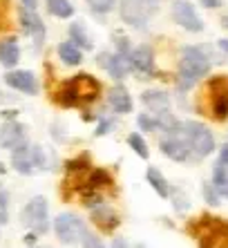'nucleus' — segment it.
Masks as SVG:
<instances>
[{
	"label": "nucleus",
	"mask_w": 228,
	"mask_h": 248,
	"mask_svg": "<svg viewBox=\"0 0 228 248\" xmlns=\"http://www.w3.org/2000/svg\"><path fill=\"white\" fill-rule=\"evenodd\" d=\"M211 72V58L201 47H183L179 58V78L177 87L181 92H188L195 83L204 78Z\"/></svg>",
	"instance_id": "nucleus-1"
},
{
	"label": "nucleus",
	"mask_w": 228,
	"mask_h": 248,
	"mask_svg": "<svg viewBox=\"0 0 228 248\" xmlns=\"http://www.w3.org/2000/svg\"><path fill=\"white\" fill-rule=\"evenodd\" d=\"M101 94V83L90 74H79L61 85L56 92V101L65 108H76L81 103H92Z\"/></svg>",
	"instance_id": "nucleus-2"
},
{
	"label": "nucleus",
	"mask_w": 228,
	"mask_h": 248,
	"mask_svg": "<svg viewBox=\"0 0 228 248\" xmlns=\"http://www.w3.org/2000/svg\"><path fill=\"white\" fill-rule=\"evenodd\" d=\"M183 137L188 141L190 150H193V159H206L215 150V137L204 123L199 121H183L179 123Z\"/></svg>",
	"instance_id": "nucleus-3"
},
{
	"label": "nucleus",
	"mask_w": 228,
	"mask_h": 248,
	"mask_svg": "<svg viewBox=\"0 0 228 248\" xmlns=\"http://www.w3.org/2000/svg\"><path fill=\"white\" fill-rule=\"evenodd\" d=\"M157 12V0H121V20L130 27H146Z\"/></svg>",
	"instance_id": "nucleus-4"
},
{
	"label": "nucleus",
	"mask_w": 228,
	"mask_h": 248,
	"mask_svg": "<svg viewBox=\"0 0 228 248\" xmlns=\"http://www.w3.org/2000/svg\"><path fill=\"white\" fill-rule=\"evenodd\" d=\"M12 166L16 168L20 174H32L34 170L45 166V155L38 145H18L12 150Z\"/></svg>",
	"instance_id": "nucleus-5"
},
{
	"label": "nucleus",
	"mask_w": 228,
	"mask_h": 248,
	"mask_svg": "<svg viewBox=\"0 0 228 248\" xmlns=\"http://www.w3.org/2000/svg\"><path fill=\"white\" fill-rule=\"evenodd\" d=\"M161 152H163L168 159H172V161H190L193 159V150H190L188 141H186V137H183L181 127H172V130H168L165 132V137L161 139Z\"/></svg>",
	"instance_id": "nucleus-6"
},
{
	"label": "nucleus",
	"mask_w": 228,
	"mask_h": 248,
	"mask_svg": "<svg viewBox=\"0 0 228 248\" xmlns=\"http://www.w3.org/2000/svg\"><path fill=\"white\" fill-rule=\"evenodd\" d=\"M23 224L34 232H45L49 228V208H47L45 197H34L29 199L23 208Z\"/></svg>",
	"instance_id": "nucleus-7"
},
{
	"label": "nucleus",
	"mask_w": 228,
	"mask_h": 248,
	"mask_svg": "<svg viewBox=\"0 0 228 248\" xmlns=\"http://www.w3.org/2000/svg\"><path fill=\"white\" fill-rule=\"evenodd\" d=\"M172 20L179 27L186 29V31H193V34L204 31V20L199 18L197 9H195L193 2H188V0H175L172 2Z\"/></svg>",
	"instance_id": "nucleus-8"
},
{
	"label": "nucleus",
	"mask_w": 228,
	"mask_h": 248,
	"mask_svg": "<svg viewBox=\"0 0 228 248\" xmlns=\"http://www.w3.org/2000/svg\"><path fill=\"white\" fill-rule=\"evenodd\" d=\"M54 231H56V237L63 244H76L85 231V224L81 221V217L72 213H61L54 219Z\"/></svg>",
	"instance_id": "nucleus-9"
},
{
	"label": "nucleus",
	"mask_w": 228,
	"mask_h": 248,
	"mask_svg": "<svg viewBox=\"0 0 228 248\" xmlns=\"http://www.w3.org/2000/svg\"><path fill=\"white\" fill-rule=\"evenodd\" d=\"M211 110L217 121H226L228 119V76H215L211 81Z\"/></svg>",
	"instance_id": "nucleus-10"
},
{
	"label": "nucleus",
	"mask_w": 228,
	"mask_h": 248,
	"mask_svg": "<svg viewBox=\"0 0 228 248\" xmlns=\"http://www.w3.org/2000/svg\"><path fill=\"white\" fill-rule=\"evenodd\" d=\"M20 23H23L25 31L29 34V38L34 41L36 47H40L45 43V25H43V18L36 14V9H20Z\"/></svg>",
	"instance_id": "nucleus-11"
},
{
	"label": "nucleus",
	"mask_w": 228,
	"mask_h": 248,
	"mask_svg": "<svg viewBox=\"0 0 228 248\" xmlns=\"http://www.w3.org/2000/svg\"><path fill=\"white\" fill-rule=\"evenodd\" d=\"M5 83L14 90L23 94H36L38 92V78L34 76V72L29 69H16V72H9L5 76Z\"/></svg>",
	"instance_id": "nucleus-12"
},
{
	"label": "nucleus",
	"mask_w": 228,
	"mask_h": 248,
	"mask_svg": "<svg viewBox=\"0 0 228 248\" xmlns=\"http://www.w3.org/2000/svg\"><path fill=\"white\" fill-rule=\"evenodd\" d=\"M25 139H27V134H25L23 123H18V121L2 123V127H0V148L14 150V148L25 143Z\"/></svg>",
	"instance_id": "nucleus-13"
},
{
	"label": "nucleus",
	"mask_w": 228,
	"mask_h": 248,
	"mask_svg": "<svg viewBox=\"0 0 228 248\" xmlns=\"http://www.w3.org/2000/svg\"><path fill=\"white\" fill-rule=\"evenodd\" d=\"M130 69H134L137 74L148 76L154 72V52L148 45H139L137 49L130 52Z\"/></svg>",
	"instance_id": "nucleus-14"
},
{
	"label": "nucleus",
	"mask_w": 228,
	"mask_h": 248,
	"mask_svg": "<svg viewBox=\"0 0 228 248\" xmlns=\"http://www.w3.org/2000/svg\"><path fill=\"white\" fill-rule=\"evenodd\" d=\"M98 65H101L103 69H108L112 78H123V76L130 72V58L119 56V54L101 52L98 54Z\"/></svg>",
	"instance_id": "nucleus-15"
},
{
	"label": "nucleus",
	"mask_w": 228,
	"mask_h": 248,
	"mask_svg": "<svg viewBox=\"0 0 228 248\" xmlns=\"http://www.w3.org/2000/svg\"><path fill=\"white\" fill-rule=\"evenodd\" d=\"M108 103L114 112H119V114H128L132 112V96L123 85H114L108 94Z\"/></svg>",
	"instance_id": "nucleus-16"
},
{
	"label": "nucleus",
	"mask_w": 228,
	"mask_h": 248,
	"mask_svg": "<svg viewBox=\"0 0 228 248\" xmlns=\"http://www.w3.org/2000/svg\"><path fill=\"white\" fill-rule=\"evenodd\" d=\"M141 101L152 114H159V112L170 110V96H168L165 92H161V90H148V92H143Z\"/></svg>",
	"instance_id": "nucleus-17"
},
{
	"label": "nucleus",
	"mask_w": 228,
	"mask_h": 248,
	"mask_svg": "<svg viewBox=\"0 0 228 248\" xmlns=\"http://www.w3.org/2000/svg\"><path fill=\"white\" fill-rule=\"evenodd\" d=\"M92 219L97 221L103 231H114L119 226V215L105 203H98V206L92 208Z\"/></svg>",
	"instance_id": "nucleus-18"
},
{
	"label": "nucleus",
	"mask_w": 228,
	"mask_h": 248,
	"mask_svg": "<svg viewBox=\"0 0 228 248\" xmlns=\"http://www.w3.org/2000/svg\"><path fill=\"white\" fill-rule=\"evenodd\" d=\"M20 58V47H18V41L14 38H7V41L0 43V63L5 67H14Z\"/></svg>",
	"instance_id": "nucleus-19"
},
{
	"label": "nucleus",
	"mask_w": 228,
	"mask_h": 248,
	"mask_svg": "<svg viewBox=\"0 0 228 248\" xmlns=\"http://www.w3.org/2000/svg\"><path fill=\"white\" fill-rule=\"evenodd\" d=\"M58 56L61 61L67 65H79L83 61V52H81V47H76L72 41H65L58 45Z\"/></svg>",
	"instance_id": "nucleus-20"
},
{
	"label": "nucleus",
	"mask_w": 228,
	"mask_h": 248,
	"mask_svg": "<svg viewBox=\"0 0 228 248\" xmlns=\"http://www.w3.org/2000/svg\"><path fill=\"white\" fill-rule=\"evenodd\" d=\"M148 184L152 186V190L157 192L159 197H168L170 195V186H168V181H165V177L159 172V168H148Z\"/></svg>",
	"instance_id": "nucleus-21"
},
{
	"label": "nucleus",
	"mask_w": 228,
	"mask_h": 248,
	"mask_svg": "<svg viewBox=\"0 0 228 248\" xmlns=\"http://www.w3.org/2000/svg\"><path fill=\"white\" fill-rule=\"evenodd\" d=\"M212 186H215L219 195H226L228 190V163L217 159L215 168H212Z\"/></svg>",
	"instance_id": "nucleus-22"
},
{
	"label": "nucleus",
	"mask_w": 228,
	"mask_h": 248,
	"mask_svg": "<svg viewBox=\"0 0 228 248\" xmlns=\"http://www.w3.org/2000/svg\"><path fill=\"white\" fill-rule=\"evenodd\" d=\"M69 41L74 43L81 49H92V38L87 36V31L83 29L81 23H72L69 25Z\"/></svg>",
	"instance_id": "nucleus-23"
},
{
	"label": "nucleus",
	"mask_w": 228,
	"mask_h": 248,
	"mask_svg": "<svg viewBox=\"0 0 228 248\" xmlns=\"http://www.w3.org/2000/svg\"><path fill=\"white\" fill-rule=\"evenodd\" d=\"M47 12L56 18L74 16V5L69 0H47Z\"/></svg>",
	"instance_id": "nucleus-24"
},
{
	"label": "nucleus",
	"mask_w": 228,
	"mask_h": 248,
	"mask_svg": "<svg viewBox=\"0 0 228 248\" xmlns=\"http://www.w3.org/2000/svg\"><path fill=\"white\" fill-rule=\"evenodd\" d=\"M128 143H130V148L134 152H137L141 159H148L150 156V150H148V143H146V139L141 137V134H130V139H128Z\"/></svg>",
	"instance_id": "nucleus-25"
},
{
	"label": "nucleus",
	"mask_w": 228,
	"mask_h": 248,
	"mask_svg": "<svg viewBox=\"0 0 228 248\" xmlns=\"http://www.w3.org/2000/svg\"><path fill=\"white\" fill-rule=\"evenodd\" d=\"M137 125L141 127V132H157L159 130V119H157V114H139Z\"/></svg>",
	"instance_id": "nucleus-26"
},
{
	"label": "nucleus",
	"mask_w": 228,
	"mask_h": 248,
	"mask_svg": "<svg viewBox=\"0 0 228 248\" xmlns=\"http://www.w3.org/2000/svg\"><path fill=\"white\" fill-rule=\"evenodd\" d=\"M87 188H92V190H98V188H103V186H110L112 184V179H110V174L105 172V170H94V172L90 174V181H87Z\"/></svg>",
	"instance_id": "nucleus-27"
},
{
	"label": "nucleus",
	"mask_w": 228,
	"mask_h": 248,
	"mask_svg": "<svg viewBox=\"0 0 228 248\" xmlns=\"http://www.w3.org/2000/svg\"><path fill=\"white\" fill-rule=\"evenodd\" d=\"M85 2L90 5V9L94 14H108L116 5V0H85Z\"/></svg>",
	"instance_id": "nucleus-28"
},
{
	"label": "nucleus",
	"mask_w": 228,
	"mask_h": 248,
	"mask_svg": "<svg viewBox=\"0 0 228 248\" xmlns=\"http://www.w3.org/2000/svg\"><path fill=\"white\" fill-rule=\"evenodd\" d=\"M9 221V192L0 188V226Z\"/></svg>",
	"instance_id": "nucleus-29"
},
{
	"label": "nucleus",
	"mask_w": 228,
	"mask_h": 248,
	"mask_svg": "<svg viewBox=\"0 0 228 248\" xmlns=\"http://www.w3.org/2000/svg\"><path fill=\"white\" fill-rule=\"evenodd\" d=\"M81 244H83V248H105L101 239H98L94 232L87 231V228L83 231V235H81Z\"/></svg>",
	"instance_id": "nucleus-30"
},
{
	"label": "nucleus",
	"mask_w": 228,
	"mask_h": 248,
	"mask_svg": "<svg viewBox=\"0 0 228 248\" xmlns=\"http://www.w3.org/2000/svg\"><path fill=\"white\" fill-rule=\"evenodd\" d=\"M87 168H90V159L87 156H79V159L67 163V172H85Z\"/></svg>",
	"instance_id": "nucleus-31"
},
{
	"label": "nucleus",
	"mask_w": 228,
	"mask_h": 248,
	"mask_svg": "<svg viewBox=\"0 0 228 248\" xmlns=\"http://www.w3.org/2000/svg\"><path fill=\"white\" fill-rule=\"evenodd\" d=\"M204 197H206V202L212 203V206H217V203H219V199H222L219 190H217L212 184H204Z\"/></svg>",
	"instance_id": "nucleus-32"
},
{
	"label": "nucleus",
	"mask_w": 228,
	"mask_h": 248,
	"mask_svg": "<svg viewBox=\"0 0 228 248\" xmlns=\"http://www.w3.org/2000/svg\"><path fill=\"white\" fill-rule=\"evenodd\" d=\"M112 125H114L112 121H101V125L97 127V134H98V137H103V134H108L110 130H112Z\"/></svg>",
	"instance_id": "nucleus-33"
},
{
	"label": "nucleus",
	"mask_w": 228,
	"mask_h": 248,
	"mask_svg": "<svg viewBox=\"0 0 228 248\" xmlns=\"http://www.w3.org/2000/svg\"><path fill=\"white\" fill-rule=\"evenodd\" d=\"M199 2L206 7V9H217V7H222V0H199Z\"/></svg>",
	"instance_id": "nucleus-34"
},
{
	"label": "nucleus",
	"mask_w": 228,
	"mask_h": 248,
	"mask_svg": "<svg viewBox=\"0 0 228 248\" xmlns=\"http://www.w3.org/2000/svg\"><path fill=\"white\" fill-rule=\"evenodd\" d=\"M219 161H226L228 163V143H224L219 148Z\"/></svg>",
	"instance_id": "nucleus-35"
},
{
	"label": "nucleus",
	"mask_w": 228,
	"mask_h": 248,
	"mask_svg": "<svg viewBox=\"0 0 228 248\" xmlns=\"http://www.w3.org/2000/svg\"><path fill=\"white\" fill-rule=\"evenodd\" d=\"M27 9H36V5H38V0H20Z\"/></svg>",
	"instance_id": "nucleus-36"
},
{
	"label": "nucleus",
	"mask_w": 228,
	"mask_h": 248,
	"mask_svg": "<svg viewBox=\"0 0 228 248\" xmlns=\"http://www.w3.org/2000/svg\"><path fill=\"white\" fill-rule=\"evenodd\" d=\"M217 45H219V49H222V52L228 54V38H222V41L217 43Z\"/></svg>",
	"instance_id": "nucleus-37"
},
{
	"label": "nucleus",
	"mask_w": 228,
	"mask_h": 248,
	"mask_svg": "<svg viewBox=\"0 0 228 248\" xmlns=\"http://www.w3.org/2000/svg\"><path fill=\"white\" fill-rule=\"evenodd\" d=\"M114 248H128L126 239H116V242H114Z\"/></svg>",
	"instance_id": "nucleus-38"
},
{
	"label": "nucleus",
	"mask_w": 228,
	"mask_h": 248,
	"mask_svg": "<svg viewBox=\"0 0 228 248\" xmlns=\"http://www.w3.org/2000/svg\"><path fill=\"white\" fill-rule=\"evenodd\" d=\"M222 25H224V27L228 29V16H226V18H224V20H222Z\"/></svg>",
	"instance_id": "nucleus-39"
},
{
	"label": "nucleus",
	"mask_w": 228,
	"mask_h": 248,
	"mask_svg": "<svg viewBox=\"0 0 228 248\" xmlns=\"http://www.w3.org/2000/svg\"><path fill=\"white\" fill-rule=\"evenodd\" d=\"M224 197H226V199H228V190H226V195H224Z\"/></svg>",
	"instance_id": "nucleus-40"
},
{
	"label": "nucleus",
	"mask_w": 228,
	"mask_h": 248,
	"mask_svg": "<svg viewBox=\"0 0 228 248\" xmlns=\"http://www.w3.org/2000/svg\"><path fill=\"white\" fill-rule=\"evenodd\" d=\"M36 248H40V246H36Z\"/></svg>",
	"instance_id": "nucleus-41"
}]
</instances>
